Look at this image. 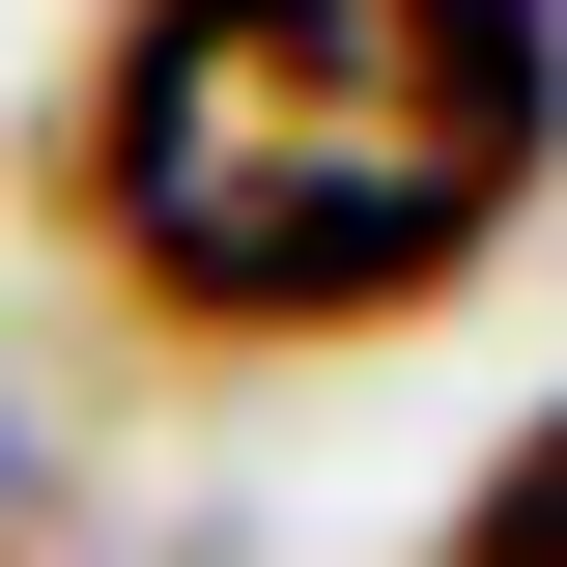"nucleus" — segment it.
Instances as JSON below:
<instances>
[{"mask_svg": "<svg viewBox=\"0 0 567 567\" xmlns=\"http://www.w3.org/2000/svg\"><path fill=\"white\" fill-rule=\"evenodd\" d=\"M425 567H567V425H511V454H483V511H454Z\"/></svg>", "mask_w": 567, "mask_h": 567, "instance_id": "nucleus-2", "label": "nucleus"}, {"mask_svg": "<svg viewBox=\"0 0 567 567\" xmlns=\"http://www.w3.org/2000/svg\"><path fill=\"white\" fill-rule=\"evenodd\" d=\"M0 567H85V483H58V425L0 398Z\"/></svg>", "mask_w": 567, "mask_h": 567, "instance_id": "nucleus-3", "label": "nucleus"}, {"mask_svg": "<svg viewBox=\"0 0 567 567\" xmlns=\"http://www.w3.org/2000/svg\"><path fill=\"white\" fill-rule=\"evenodd\" d=\"M567 0H142L85 85V256L199 341H369L539 199Z\"/></svg>", "mask_w": 567, "mask_h": 567, "instance_id": "nucleus-1", "label": "nucleus"}]
</instances>
